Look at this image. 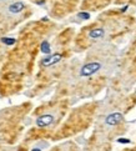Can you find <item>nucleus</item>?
Masks as SVG:
<instances>
[{"label": "nucleus", "instance_id": "8", "mask_svg": "<svg viewBox=\"0 0 136 151\" xmlns=\"http://www.w3.org/2000/svg\"><path fill=\"white\" fill-rule=\"evenodd\" d=\"M79 18H81V19H89L90 15L87 14V12H80V14H79Z\"/></svg>", "mask_w": 136, "mask_h": 151}, {"label": "nucleus", "instance_id": "5", "mask_svg": "<svg viewBox=\"0 0 136 151\" xmlns=\"http://www.w3.org/2000/svg\"><path fill=\"white\" fill-rule=\"evenodd\" d=\"M105 33L106 31L104 28H95V29L89 31V37H91V39H100V37L105 35Z\"/></svg>", "mask_w": 136, "mask_h": 151}, {"label": "nucleus", "instance_id": "4", "mask_svg": "<svg viewBox=\"0 0 136 151\" xmlns=\"http://www.w3.org/2000/svg\"><path fill=\"white\" fill-rule=\"evenodd\" d=\"M61 59H62L61 54H54L51 56H49V58L43 59V60H41V65H43V66H51V65L59 62Z\"/></svg>", "mask_w": 136, "mask_h": 151}, {"label": "nucleus", "instance_id": "7", "mask_svg": "<svg viewBox=\"0 0 136 151\" xmlns=\"http://www.w3.org/2000/svg\"><path fill=\"white\" fill-rule=\"evenodd\" d=\"M1 41L4 44H8V45H11V44H14L15 40L14 39H5V37H4V39H1Z\"/></svg>", "mask_w": 136, "mask_h": 151}, {"label": "nucleus", "instance_id": "1", "mask_svg": "<svg viewBox=\"0 0 136 151\" xmlns=\"http://www.w3.org/2000/svg\"><path fill=\"white\" fill-rule=\"evenodd\" d=\"M101 69V64L99 61H91V62H87L85 64L80 70V76H84V77H87V76H91L94 75L95 73H97Z\"/></svg>", "mask_w": 136, "mask_h": 151}, {"label": "nucleus", "instance_id": "10", "mask_svg": "<svg viewBox=\"0 0 136 151\" xmlns=\"http://www.w3.org/2000/svg\"><path fill=\"white\" fill-rule=\"evenodd\" d=\"M31 151H41V150H40V149H33Z\"/></svg>", "mask_w": 136, "mask_h": 151}, {"label": "nucleus", "instance_id": "6", "mask_svg": "<svg viewBox=\"0 0 136 151\" xmlns=\"http://www.w3.org/2000/svg\"><path fill=\"white\" fill-rule=\"evenodd\" d=\"M41 51L45 53V54H50V53H51V49H50V45H49L47 41L41 43Z\"/></svg>", "mask_w": 136, "mask_h": 151}, {"label": "nucleus", "instance_id": "9", "mask_svg": "<svg viewBox=\"0 0 136 151\" xmlns=\"http://www.w3.org/2000/svg\"><path fill=\"white\" fill-rule=\"evenodd\" d=\"M118 141H119V142H121V144H130L131 142L129 139H119Z\"/></svg>", "mask_w": 136, "mask_h": 151}, {"label": "nucleus", "instance_id": "2", "mask_svg": "<svg viewBox=\"0 0 136 151\" xmlns=\"http://www.w3.org/2000/svg\"><path fill=\"white\" fill-rule=\"evenodd\" d=\"M53 121H54V116L50 114H46V115H41L40 118L36 119V125L39 127H46L49 125H51Z\"/></svg>", "mask_w": 136, "mask_h": 151}, {"label": "nucleus", "instance_id": "3", "mask_svg": "<svg viewBox=\"0 0 136 151\" xmlns=\"http://www.w3.org/2000/svg\"><path fill=\"white\" fill-rule=\"evenodd\" d=\"M122 120H124V116H122V114H120V112H114V114H110L109 116H107L105 122H106L107 125H111V126H114V125L120 124Z\"/></svg>", "mask_w": 136, "mask_h": 151}]
</instances>
